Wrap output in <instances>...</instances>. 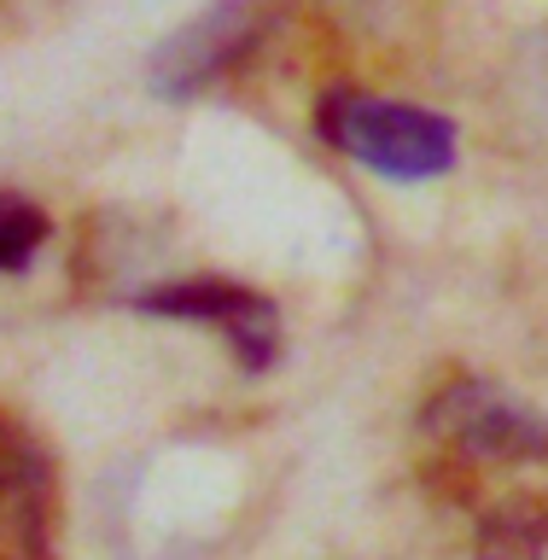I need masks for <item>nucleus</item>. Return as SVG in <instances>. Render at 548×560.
<instances>
[{
  "label": "nucleus",
  "instance_id": "nucleus-6",
  "mask_svg": "<svg viewBox=\"0 0 548 560\" xmlns=\"http://www.w3.org/2000/svg\"><path fill=\"white\" fill-rule=\"evenodd\" d=\"M548 549V508L537 497L497 502L479 525V560H543Z\"/></svg>",
  "mask_w": 548,
  "mask_h": 560
},
{
  "label": "nucleus",
  "instance_id": "nucleus-1",
  "mask_svg": "<svg viewBox=\"0 0 548 560\" xmlns=\"http://www.w3.org/2000/svg\"><path fill=\"white\" fill-rule=\"evenodd\" d=\"M315 135L385 182H432L455 170V122L427 105L380 100L362 88H327L315 100Z\"/></svg>",
  "mask_w": 548,
  "mask_h": 560
},
{
  "label": "nucleus",
  "instance_id": "nucleus-4",
  "mask_svg": "<svg viewBox=\"0 0 548 560\" xmlns=\"http://www.w3.org/2000/svg\"><path fill=\"white\" fill-rule=\"evenodd\" d=\"M427 432L479 462H548V415L490 380H450L427 402Z\"/></svg>",
  "mask_w": 548,
  "mask_h": 560
},
{
  "label": "nucleus",
  "instance_id": "nucleus-5",
  "mask_svg": "<svg viewBox=\"0 0 548 560\" xmlns=\"http://www.w3.org/2000/svg\"><path fill=\"white\" fill-rule=\"evenodd\" d=\"M53 472L42 450L0 420V560H47Z\"/></svg>",
  "mask_w": 548,
  "mask_h": 560
},
{
  "label": "nucleus",
  "instance_id": "nucleus-2",
  "mask_svg": "<svg viewBox=\"0 0 548 560\" xmlns=\"http://www.w3.org/2000/svg\"><path fill=\"white\" fill-rule=\"evenodd\" d=\"M275 24H280L275 0H210L193 24H182L152 52V70H147L152 94L158 100H199L205 88L234 77V70L269 42Z\"/></svg>",
  "mask_w": 548,
  "mask_h": 560
},
{
  "label": "nucleus",
  "instance_id": "nucleus-7",
  "mask_svg": "<svg viewBox=\"0 0 548 560\" xmlns=\"http://www.w3.org/2000/svg\"><path fill=\"white\" fill-rule=\"evenodd\" d=\"M47 245V210L18 199V192H0V275H24Z\"/></svg>",
  "mask_w": 548,
  "mask_h": 560
},
{
  "label": "nucleus",
  "instance_id": "nucleus-3",
  "mask_svg": "<svg viewBox=\"0 0 548 560\" xmlns=\"http://www.w3.org/2000/svg\"><path fill=\"white\" fill-rule=\"evenodd\" d=\"M129 304L140 315H164V322H193V327L222 332L245 374H263V368L280 357V310H275V298L240 287V280H228V275L158 280V287L135 292Z\"/></svg>",
  "mask_w": 548,
  "mask_h": 560
}]
</instances>
